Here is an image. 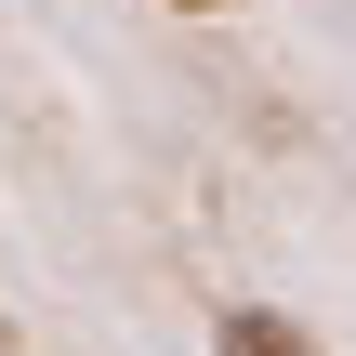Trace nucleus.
<instances>
[{"label":"nucleus","mask_w":356,"mask_h":356,"mask_svg":"<svg viewBox=\"0 0 356 356\" xmlns=\"http://www.w3.org/2000/svg\"><path fill=\"white\" fill-rule=\"evenodd\" d=\"M211 343H225V356H317L304 330H291V317H277V304H238V317H225Z\"/></svg>","instance_id":"f257e3e1"},{"label":"nucleus","mask_w":356,"mask_h":356,"mask_svg":"<svg viewBox=\"0 0 356 356\" xmlns=\"http://www.w3.org/2000/svg\"><path fill=\"white\" fill-rule=\"evenodd\" d=\"M185 13H211V0H185Z\"/></svg>","instance_id":"f03ea898"}]
</instances>
